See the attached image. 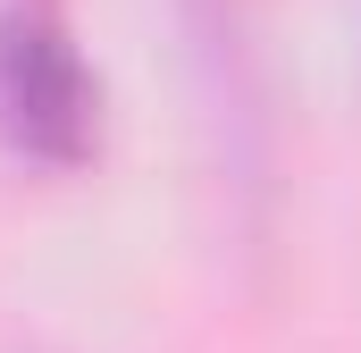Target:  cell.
I'll return each mask as SVG.
<instances>
[{"mask_svg": "<svg viewBox=\"0 0 361 353\" xmlns=\"http://www.w3.org/2000/svg\"><path fill=\"white\" fill-rule=\"evenodd\" d=\"M101 126V92L76 51V34L51 17V0H25L0 17V135L25 160L76 169Z\"/></svg>", "mask_w": 361, "mask_h": 353, "instance_id": "6da1fadb", "label": "cell"}]
</instances>
